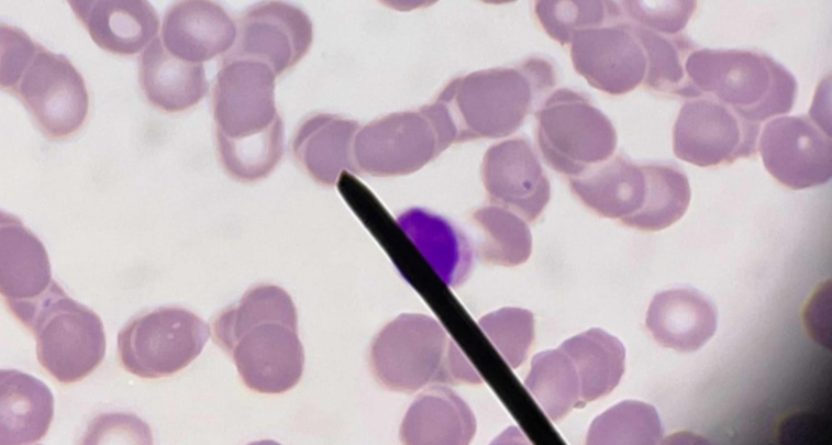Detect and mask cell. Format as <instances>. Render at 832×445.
Segmentation results:
<instances>
[{"instance_id": "6da1fadb", "label": "cell", "mask_w": 832, "mask_h": 445, "mask_svg": "<svg viewBox=\"0 0 832 445\" xmlns=\"http://www.w3.org/2000/svg\"><path fill=\"white\" fill-rule=\"evenodd\" d=\"M213 340L229 353L247 388L281 393L303 371V348L290 296L274 285H259L225 309L213 322Z\"/></svg>"}, {"instance_id": "7a4b0ae2", "label": "cell", "mask_w": 832, "mask_h": 445, "mask_svg": "<svg viewBox=\"0 0 832 445\" xmlns=\"http://www.w3.org/2000/svg\"><path fill=\"white\" fill-rule=\"evenodd\" d=\"M557 84L555 65L534 55L512 66L476 70L452 79L433 101L454 143L515 133Z\"/></svg>"}, {"instance_id": "3957f363", "label": "cell", "mask_w": 832, "mask_h": 445, "mask_svg": "<svg viewBox=\"0 0 832 445\" xmlns=\"http://www.w3.org/2000/svg\"><path fill=\"white\" fill-rule=\"evenodd\" d=\"M369 364L381 386L399 392L481 380L440 323L424 314L404 313L388 323L371 343Z\"/></svg>"}, {"instance_id": "277c9868", "label": "cell", "mask_w": 832, "mask_h": 445, "mask_svg": "<svg viewBox=\"0 0 832 445\" xmlns=\"http://www.w3.org/2000/svg\"><path fill=\"white\" fill-rule=\"evenodd\" d=\"M685 69L696 97L708 94L754 123L788 113L795 103V77L764 54L694 49L686 58Z\"/></svg>"}, {"instance_id": "5b68a950", "label": "cell", "mask_w": 832, "mask_h": 445, "mask_svg": "<svg viewBox=\"0 0 832 445\" xmlns=\"http://www.w3.org/2000/svg\"><path fill=\"white\" fill-rule=\"evenodd\" d=\"M8 307L33 333L40 364L59 382H77L103 360L106 335L100 318L69 298L56 281L37 299Z\"/></svg>"}, {"instance_id": "8992f818", "label": "cell", "mask_w": 832, "mask_h": 445, "mask_svg": "<svg viewBox=\"0 0 832 445\" xmlns=\"http://www.w3.org/2000/svg\"><path fill=\"white\" fill-rule=\"evenodd\" d=\"M535 140L545 164L567 178L611 157L618 144L609 118L569 88L553 89L535 110Z\"/></svg>"}, {"instance_id": "52a82bcc", "label": "cell", "mask_w": 832, "mask_h": 445, "mask_svg": "<svg viewBox=\"0 0 832 445\" xmlns=\"http://www.w3.org/2000/svg\"><path fill=\"white\" fill-rule=\"evenodd\" d=\"M454 144L446 122L429 103L393 112L359 127L354 156L359 173L374 177L413 174Z\"/></svg>"}, {"instance_id": "ba28073f", "label": "cell", "mask_w": 832, "mask_h": 445, "mask_svg": "<svg viewBox=\"0 0 832 445\" xmlns=\"http://www.w3.org/2000/svg\"><path fill=\"white\" fill-rule=\"evenodd\" d=\"M209 325L182 308H158L132 319L118 335L122 366L141 378L170 376L199 356Z\"/></svg>"}, {"instance_id": "9c48e42d", "label": "cell", "mask_w": 832, "mask_h": 445, "mask_svg": "<svg viewBox=\"0 0 832 445\" xmlns=\"http://www.w3.org/2000/svg\"><path fill=\"white\" fill-rule=\"evenodd\" d=\"M9 90L48 137L71 135L87 118L89 97L84 78L64 55L40 44Z\"/></svg>"}, {"instance_id": "30bf717a", "label": "cell", "mask_w": 832, "mask_h": 445, "mask_svg": "<svg viewBox=\"0 0 832 445\" xmlns=\"http://www.w3.org/2000/svg\"><path fill=\"white\" fill-rule=\"evenodd\" d=\"M759 123L747 121L711 97L681 107L673 129L675 155L696 166L731 164L756 153Z\"/></svg>"}, {"instance_id": "8fae6325", "label": "cell", "mask_w": 832, "mask_h": 445, "mask_svg": "<svg viewBox=\"0 0 832 445\" xmlns=\"http://www.w3.org/2000/svg\"><path fill=\"white\" fill-rule=\"evenodd\" d=\"M276 74L265 63L225 57L213 88L215 133L245 137L267 129L278 116Z\"/></svg>"}, {"instance_id": "7c38bea8", "label": "cell", "mask_w": 832, "mask_h": 445, "mask_svg": "<svg viewBox=\"0 0 832 445\" xmlns=\"http://www.w3.org/2000/svg\"><path fill=\"white\" fill-rule=\"evenodd\" d=\"M759 153L767 171L790 189L818 187L831 179V133L811 116H779L767 122Z\"/></svg>"}, {"instance_id": "4fadbf2b", "label": "cell", "mask_w": 832, "mask_h": 445, "mask_svg": "<svg viewBox=\"0 0 832 445\" xmlns=\"http://www.w3.org/2000/svg\"><path fill=\"white\" fill-rule=\"evenodd\" d=\"M574 69L594 88L612 96L639 87L646 74V55L630 20L578 33L569 43Z\"/></svg>"}, {"instance_id": "5bb4252c", "label": "cell", "mask_w": 832, "mask_h": 445, "mask_svg": "<svg viewBox=\"0 0 832 445\" xmlns=\"http://www.w3.org/2000/svg\"><path fill=\"white\" fill-rule=\"evenodd\" d=\"M312 41V22L302 9L268 0L252 5L238 19L236 42L226 57L259 60L279 76L307 55Z\"/></svg>"}, {"instance_id": "9a60e30c", "label": "cell", "mask_w": 832, "mask_h": 445, "mask_svg": "<svg viewBox=\"0 0 832 445\" xmlns=\"http://www.w3.org/2000/svg\"><path fill=\"white\" fill-rule=\"evenodd\" d=\"M480 176L489 202L534 222L551 199V182L530 141L515 136L484 154Z\"/></svg>"}, {"instance_id": "2e32d148", "label": "cell", "mask_w": 832, "mask_h": 445, "mask_svg": "<svg viewBox=\"0 0 832 445\" xmlns=\"http://www.w3.org/2000/svg\"><path fill=\"white\" fill-rule=\"evenodd\" d=\"M160 36L173 55L202 64L233 48L237 25L212 0H179L167 10Z\"/></svg>"}, {"instance_id": "e0dca14e", "label": "cell", "mask_w": 832, "mask_h": 445, "mask_svg": "<svg viewBox=\"0 0 832 445\" xmlns=\"http://www.w3.org/2000/svg\"><path fill=\"white\" fill-rule=\"evenodd\" d=\"M568 185L587 208L626 226L643 209L647 193L643 165L621 153L568 178Z\"/></svg>"}, {"instance_id": "ac0fdd59", "label": "cell", "mask_w": 832, "mask_h": 445, "mask_svg": "<svg viewBox=\"0 0 832 445\" xmlns=\"http://www.w3.org/2000/svg\"><path fill=\"white\" fill-rule=\"evenodd\" d=\"M355 120L321 113L300 124L292 138V154L318 183L334 186L344 171L359 174L354 142L359 130Z\"/></svg>"}, {"instance_id": "d6986e66", "label": "cell", "mask_w": 832, "mask_h": 445, "mask_svg": "<svg viewBox=\"0 0 832 445\" xmlns=\"http://www.w3.org/2000/svg\"><path fill=\"white\" fill-rule=\"evenodd\" d=\"M646 326L662 346L695 352L714 334L717 310L695 289H669L654 296L646 313Z\"/></svg>"}, {"instance_id": "ffe728a7", "label": "cell", "mask_w": 832, "mask_h": 445, "mask_svg": "<svg viewBox=\"0 0 832 445\" xmlns=\"http://www.w3.org/2000/svg\"><path fill=\"white\" fill-rule=\"evenodd\" d=\"M0 290L8 305L37 299L53 282L42 242L7 212L0 219Z\"/></svg>"}, {"instance_id": "44dd1931", "label": "cell", "mask_w": 832, "mask_h": 445, "mask_svg": "<svg viewBox=\"0 0 832 445\" xmlns=\"http://www.w3.org/2000/svg\"><path fill=\"white\" fill-rule=\"evenodd\" d=\"M138 80L147 100L169 113L198 104L209 89L203 64L173 55L159 37H155L140 56Z\"/></svg>"}, {"instance_id": "7402d4cb", "label": "cell", "mask_w": 832, "mask_h": 445, "mask_svg": "<svg viewBox=\"0 0 832 445\" xmlns=\"http://www.w3.org/2000/svg\"><path fill=\"white\" fill-rule=\"evenodd\" d=\"M54 415L48 387L19 370L0 374V444L23 445L42 440Z\"/></svg>"}, {"instance_id": "603a6c76", "label": "cell", "mask_w": 832, "mask_h": 445, "mask_svg": "<svg viewBox=\"0 0 832 445\" xmlns=\"http://www.w3.org/2000/svg\"><path fill=\"white\" fill-rule=\"evenodd\" d=\"M476 419L468 404L453 390L430 387L408 409L400 437L406 444H468Z\"/></svg>"}, {"instance_id": "cb8c5ba5", "label": "cell", "mask_w": 832, "mask_h": 445, "mask_svg": "<svg viewBox=\"0 0 832 445\" xmlns=\"http://www.w3.org/2000/svg\"><path fill=\"white\" fill-rule=\"evenodd\" d=\"M82 24L100 48L123 56L144 49L159 30L147 0H97Z\"/></svg>"}, {"instance_id": "d4e9b609", "label": "cell", "mask_w": 832, "mask_h": 445, "mask_svg": "<svg viewBox=\"0 0 832 445\" xmlns=\"http://www.w3.org/2000/svg\"><path fill=\"white\" fill-rule=\"evenodd\" d=\"M397 221L447 286L457 287L466 280L473 252L467 238L452 223L420 208L403 212Z\"/></svg>"}, {"instance_id": "484cf974", "label": "cell", "mask_w": 832, "mask_h": 445, "mask_svg": "<svg viewBox=\"0 0 832 445\" xmlns=\"http://www.w3.org/2000/svg\"><path fill=\"white\" fill-rule=\"evenodd\" d=\"M559 348L570 358L580 386V407L608 396L625 368L621 341L601 329H590L566 340Z\"/></svg>"}, {"instance_id": "4316f807", "label": "cell", "mask_w": 832, "mask_h": 445, "mask_svg": "<svg viewBox=\"0 0 832 445\" xmlns=\"http://www.w3.org/2000/svg\"><path fill=\"white\" fill-rule=\"evenodd\" d=\"M220 163L230 177L254 182L268 177L284 153V124L278 116L264 131L245 137L215 133Z\"/></svg>"}, {"instance_id": "83f0119b", "label": "cell", "mask_w": 832, "mask_h": 445, "mask_svg": "<svg viewBox=\"0 0 832 445\" xmlns=\"http://www.w3.org/2000/svg\"><path fill=\"white\" fill-rule=\"evenodd\" d=\"M524 386L552 421L580 407L579 379L570 358L558 347L536 354Z\"/></svg>"}, {"instance_id": "f1b7e54d", "label": "cell", "mask_w": 832, "mask_h": 445, "mask_svg": "<svg viewBox=\"0 0 832 445\" xmlns=\"http://www.w3.org/2000/svg\"><path fill=\"white\" fill-rule=\"evenodd\" d=\"M472 220L482 234L478 255L485 263L509 267L529 258L532 236L528 222L519 214L490 203L475 210Z\"/></svg>"}, {"instance_id": "f546056e", "label": "cell", "mask_w": 832, "mask_h": 445, "mask_svg": "<svg viewBox=\"0 0 832 445\" xmlns=\"http://www.w3.org/2000/svg\"><path fill=\"white\" fill-rule=\"evenodd\" d=\"M642 165L647 182L646 200L629 226L642 231H659L685 214L690 202L689 181L685 173L673 164Z\"/></svg>"}, {"instance_id": "4dcf8cb0", "label": "cell", "mask_w": 832, "mask_h": 445, "mask_svg": "<svg viewBox=\"0 0 832 445\" xmlns=\"http://www.w3.org/2000/svg\"><path fill=\"white\" fill-rule=\"evenodd\" d=\"M534 16L543 31L561 45L580 32L625 19L615 0H533Z\"/></svg>"}, {"instance_id": "1f68e13d", "label": "cell", "mask_w": 832, "mask_h": 445, "mask_svg": "<svg viewBox=\"0 0 832 445\" xmlns=\"http://www.w3.org/2000/svg\"><path fill=\"white\" fill-rule=\"evenodd\" d=\"M635 31L646 55L644 85L658 92L696 97L685 69L686 58L694 51L689 42L680 35L662 34L639 24Z\"/></svg>"}, {"instance_id": "d6a6232c", "label": "cell", "mask_w": 832, "mask_h": 445, "mask_svg": "<svg viewBox=\"0 0 832 445\" xmlns=\"http://www.w3.org/2000/svg\"><path fill=\"white\" fill-rule=\"evenodd\" d=\"M663 427L654 407L634 400L622 401L591 423L587 444H655Z\"/></svg>"}, {"instance_id": "836d02e7", "label": "cell", "mask_w": 832, "mask_h": 445, "mask_svg": "<svg viewBox=\"0 0 832 445\" xmlns=\"http://www.w3.org/2000/svg\"><path fill=\"white\" fill-rule=\"evenodd\" d=\"M478 323L511 368L523 364L534 340V318L530 311L502 308L484 315Z\"/></svg>"}, {"instance_id": "e575fe53", "label": "cell", "mask_w": 832, "mask_h": 445, "mask_svg": "<svg viewBox=\"0 0 832 445\" xmlns=\"http://www.w3.org/2000/svg\"><path fill=\"white\" fill-rule=\"evenodd\" d=\"M624 15L652 31L675 35L683 31L697 8V0H621Z\"/></svg>"}, {"instance_id": "d590c367", "label": "cell", "mask_w": 832, "mask_h": 445, "mask_svg": "<svg viewBox=\"0 0 832 445\" xmlns=\"http://www.w3.org/2000/svg\"><path fill=\"white\" fill-rule=\"evenodd\" d=\"M38 44L23 31L1 26V86L9 90L21 70L34 55Z\"/></svg>"}, {"instance_id": "8d00e7d4", "label": "cell", "mask_w": 832, "mask_h": 445, "mask_svg": "<svg viewBox=\"0 0 832 445\" xmlns=\"http://www.w3.org/2000/svg\"><path fill=\"white\" fill-rule=\"evenodd\" d=\"M384 5L400 12H408L433 5L439 0H378Z\"/></svg>"}, {"instance_id": "74e56055", "label": "cell", "mask_w": 832, "mask_h": 445, "mask_svg": "<svg viewBox=\"0 0 832 445\" xmlns=\"http://www.w3.org/2000/svg\"><path fill=\"white\" fill-rule=\"evenodd\" d=\"M97 0H67L77 19L84 23L91 7Z\"/></svg>"}, {"instance_id": "f35d334b", "label": "cell", "mask_w": 832, "mask_h": 445, "mask_svg": "<svg viewBox=\"0 0 832 445\" xmlns=\"http://www.w3.org/2000/svg\"><path fill=\"white\" fill-rule=\"evenodd\" d=\"M480 1L487 4H507V3L514 2L517 0H480Z\"/></svg>"}]
</instances>
